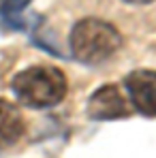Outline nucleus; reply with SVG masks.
Instances as JSON below:
<instances>
[{
	"mask_svg": "<svg viewBox=\"0 0 156 158\" xmlns=\"http://www.w3.org/2000/svg\"><path fill=\"white\" fill-rule=\"evenodd\" d=\"M124 90L130 98V105L141 115L156 118V71L135 69L124 77Z\"/></svg>",
	"mask_w": 156,
	"mask_h": 158,
	"instance_id": "obj_4",
	"label": "nucleus"
},
{
	"mask_svg": "<svg viewBox=\"0 0 156 158\" xmlns=\"http://www.w3.org/2000/svg\"><path fill=\"white\" fill-rule=\"evenodd\" d=\"M124 2H129V4H148L152 0H124Z\"/></svg>",
	"mask_w": 156,
	"mask_h": 158,
	"instance_id": "obj_6",
	"label": "nucleus"
},
{
	"mask_svg": "<svg viewBox=\"0 0 156 158\" xmlns=\"http://www.w3.org/2000/svg\"><path fill=\"white\" fill-rule=\"evenodd\" d=\"M66 88L69 83L64 73L47 64H32L19 71L11 81V90L15 98L30 109L56 107L66 96Z\"/></svg>",
	"mask_w": 156,
	"mask_h": 158,
	"instance_id": "obj_1",
	"label": "nucleus"
},
{
	"mask_svg": "<svg viewBox=\"0 0 156 158\" xmlns=\"http://www.w3.org/2000/svg\"><path fill=\"white\" fill-rule=\"evenodd\" d=\"M88 118L105 122V120H122L130 115L129 98L124 96V92L120 90V85L116 83H105L99 90L92 92V96L88 98Z\"/></svg>",
	"mask_w": 156,
	"mask_h": 158,
	"instance_id": "obj_3",
	"label": "nucleus"
},
{
	"mask_svg": "<svg viewBox=\"0 0 156 158\" xmlns=\"http://www.w3.org/2000/svg\"><path fill=\"white\" fill-rule=\"evenodd\" d=\"M26 132V122L17 105L0 98V150L15 145Z\"/></svg>",
	"mask_w": 156,
	"mask_h": 158,
	"instance_id": "obj_5",
	"label": "nucleus"
},
{
	"mask_svg": "<svg viewBox=\"0 0 156 158\" xmlns=\"http://www.w3.org/2000/svg\"><path fill=\"white\" fill-rule=\"evenodd\" d=\"M71 52L81 64H101L122 47L118 28L99 17H83L71 30Z\"/></svg>",
	"mask_w": 156,
	"mask_h": 158,
	"instance_id": "obj_2",
	"label": "nucleus"
}]
</instances>
